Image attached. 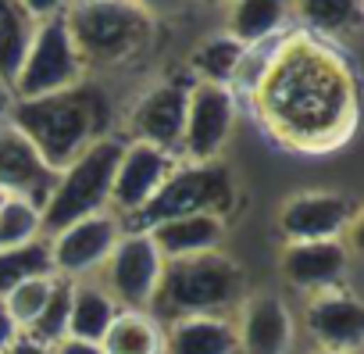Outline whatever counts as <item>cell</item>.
<instances>
[{
	"label": "cell",
	"instance_id": "cell-10",
	"mask_svg": "<svg viewBox=\"0 0 364 354\" xmlns=\"http://www.w3.org/2000/svg\"><path fill=\"white\" fill-rule=\"evenodd\" d=\"M54 183L58 172L40 157V150L15 125H0V190L43 208Z\"/></svg>",
	"mask_w": 364,
	"mask_h": 354
},
{
	"label": "cell",
	"instance_id": "cell-7",
	"mask_svg": "<svg viewBox=\"0 0 364 354\" xmlns=\"http://www.w3.org/2000/svg\"><path fill=\"white\" fill-rule=\"evenodd\" d=\"M161 251L154 247L150 233H129L118 236L114 251L107 254V286H111V301L125 304L129 311H146L154 308V293H157V279H161Z\"/></svg>",
	"mask_w": 364,
	"mask_h": 354
},
{
	"label": "cell",
	"instance_id": "cell-2",
	"mask_svg": "<svg viewBox=\"0 0 364 354\" xmlns=\"http://www.w3.org/2000/svg\"><path fill=\"white\" fill-rule=\"evenodd\" d=\"M243 290V272L240 265L222 254H190V258H168L161 265L154 308L168 311L171 318L182 315H218L229 308Z\"/></svg>",
	"mask_w": 364,
	"mask_h": 354
},
{
	"label": "cell",
	"instance_id": "cell-32",
	"mask_svg": "<svg viewBox=\"0 0 364 354\" xmlns=\"http://www.w3.org/2000/svg\"><path fill=\"white\" fill-rule=\"evenodd\" d=\"M15 340H18V326L11 322V315L4 311V304H0V354H4Z\"/></svg>",
	"mask_w": 364,
	"mask_h": 354
},
{
	"label": "cell",
	"instance_id": "cell-31",
	"mask_svg": "<svg viewBox=\"0 0 364 354\" xmlns=\"http://www.w3.org/2000/svg\"><path fill=\"white\" fill-rule=\"evenodd\" d=\"M50 350H54V354H104V347H100V343L72 340V336H65V340H61V343H54Z\"/></svg>",
	"mask_w": 364,
	"mask_h": 354
},
{
	"label": "cell",
	"instance_id": "cell-30",
	"mask_svg": "<svg viewBox=\"0 0 364 354\" xmlns=\"http://www.w3.org/2000/svg\"><path fill=\"white\" fill-rule=\"evenodd\" d=\"M18 4L26 8V15L36 22V19H58L61 11H65V4H68V0H18Z\"/></svg>",
	"mask_w": 364,
	"mask_h": 354
},
{
	"label": "cell",
	"instance_id": "cell-33",
	"mask_svg": "<svg viewBox=\"0 0 364 354\" xmlns=\"http://www.w3.org/2000/svg\"><path fill=\"white\" fill-rule=\"evenodd\" d=\"M4 354H54V350H50V347H43V343H36L33 336H26V333H22V336H18Z\"/></svg>",
	"mask_w": 364,
	"mask_h": 354
},
{
	"label": "cell",
	"instance_id": "cell-21",
	"mask_svg": "<svg viewBox=\"0 0 364 354\" xmlns=\"http://www.w3.org/2000/svg\"><path fill=\"white\" fill-rule=\"evenodd\" d=\"M104 354H161L164 336L146 311H122L100 340Z\"/></svg>",
	"mask_w": 364,
	"mask_h": 354
},
{
	"label": "cell",
	"instance_id": "cell-9",
	"mask_svg": "<svg viewBox=\"0 0 364 354\" xmlns=\"http://www.w3.org/2000/svg\"><path fill=\"white\" fill-rule=\"evenodd\" d=\"M357 208L343 194H293L279 208V229L289 244H307V240H343L350 229Z\"/></svg>",
	"mask_w": 364,
	"mask_h": 354
},
{
	"label": "cell",
	"instance_id": "cell-13",
	"mask_svg": "<svg viewBox=\"0 0 364 354\" xmlns=\"http://www.w3.org/2000/svg\"><path fill=\"white\" fill-rule=\"evenodd\" d=\"M118 244V219L114 215H90L65 229H58V240L50 247V261L65 276L90 272L107 261V254Z\"/></svg>",
	"mask_w": 364,
	"mask_h": 354
},
{
	"label": "cell",
	"instance_id": "cell-20",
	"mask_svg": "<svg viewBox=\"0 0 364 354\" xmlns=\"http://www.w3.org/2000/svg\"><path fill=\"white\" fill-rule=\"evenodd\" d=\"M33 33H36V26L18 0H0V83L8 90H11V83H15L22 61H26Z\"/></svg>",
	"mask_w": 364,
	"mask_h": 354
},
{
	"label": "cell",
	"instance_id": "cell-35",
	"mask_svg": "<svg viewBox=\"0 0 364 354\" xmlns=\"http://www.w3.org/2000/svg\"><path fill=\"white\" fill-rule=\"evenodd\" d=\"M314 354H343V350H314Z\"/></svg>",
	"mask_w": 364,
	"mask_h": 354
},
{
	"label": "cell",
	"instance_id": "cell-1",
	"mask_svg": "<svg viewBox=\"0 0 364 354\" xmlns=\"http://www.w3.org/2000/svg\"><path fill=\"white\" fill-rule=\"evenodd\" d=\"M107 118H111V100L97 86H68L47 97L18 100L11 108V122L36 150L40 157L61 172L68 168L93 140L107 136Z\"/></svg>",
	"mask_w": 364,
	"mask_h": 354
},
{
	"label": "cell",
	"instance_id": "cell-5",
	"mask_svg": "<svg viewBox=\"0 0 364 354\" xmlns=\"http://www.w3.org/2000/svg\"><path fill=\"white\" fill-rule=\"evenodd\" d=\"M236 204V183L232 172L222 161H193L186 168H171L168 179L157 187V194L136 212V222L143 229L182 219V215H222Z\"/></svg>",
	"mask_w": 364,
	"mask_h": 354
},
{
	"label": "cell",
	"instance_id": "cell-6",
	"mask_svg": "<svg viewBox=\"0 0 364 354\" xmlns=\"http://www.w3.org/2000/svg\"><path fill=\"white\" fill-rule=\"evenodd\" d=\"M82 58L68 36L65 19H47L43 26H36L33 43L26 51V61L11 83V90L18 93V100H33V97H47L68 86H79L82 79Z\"/></svg>",
	"mask_w": 364,
	"mask_h": 354
},
{
	"label": "cell",
	"instance_id": "cell-3",
	"mask_svg": "<svg viewBox=\"0 0 364 354\" xmlns=\"http://www.w3.org/2000/svg\"><path fill=\"white\" fill-rule=\"evenodd\" d=\"M61 19L82 65H122L150 40V19L132 0H75Z\"/></svg>",
	"mask_w": 364,
	"mask_h": 354
},
{
	"label": "cell",
	"instance_id": "cell-4",
	"mask_svg": "<svg viewBox=\"0 0 364 354\" xmlns=\"http://www.w3.org/2000/svg\"><path fill=\"white\" fill-rule=\"evenodd\" d=\"M125 154V143L114 136H100L93 140L68 168L58 172V183L40 212L47 229H65L79 219L100 215V208L111 201V183H114V172L118 161Z\"/></svg>",
	"mask_w": 364,
	"mask_h": 354
},
{
	"label": "cell",
	"instance_id": "cell-18",
	"mask_svg": "<svg viewBox=\"0 0 364 354\" xmlns=\"http://www.w3.org/2000/svg\"><path fill=\"white\" fill-rule=\"evenodd\" d=\"M161 354H236V326L222 315H182L171 322Z\"/></svg>",
	"mask_w": 364,
	"mask_h": 354
},
{
	"label": "cell",
	"instance_id": "cell-8",
	"mask_svg": "<svg viewBox=\"0 0 364 354\" xmlns=\"http://www.w3.org/2000/svg\"><path fill=\"white\" fill-rule=\"evenodd\" d=\"M236 125V100L232 90L222 83H197L190 86L186 122H182V147L193 161H215Z\"/></svg>",
	"mask_w": 364,
	"mask_h": 354
},
{
	"label": "cell",
	"instance_id": "cell-27",
	"mask_svg": "<svg viewBox=\"0 0 364 354\" xmlns=\"http://www.w3.org/2000/svg\"><path fill=\"white\" fill-rule=\"evenodd\" d=\"M43 229L40 208L18 197H4L0 201V247H22L29 240H36V233Z\"/></svg>",
	"mask_w": 364,
	"mask_h": 354
},
{
	"label": "cell",
	"instance_id": "cell-12",
	"mask_svg": "<svg viewBox=\"0 0 364 354\" xmlns=\"http://www.w3.org/2000/svg\"><path fill=\"white\" fill-rule=\"evenodd\" d=\"M175 168L171 154L154 147V143H125V154L118 161V172H114V183H111V204L118 212H139L154 194L157 187L168 179V172Z\"/></svg>",
	"mask_w": 364,
	"mask_h": 354
},
{
	"label": "cell",
	"instance_id": "cell-29",
	"mask_svg": "<svg viewBox=\"0 0 364 354\" xmlns=\"http://www.w3.org/2000/svg\"><path fill=\"white\" fill-rule=\"evenodd\" d=\"M132 4L150 19V15H157V19H171V15H182L193 0H132Z\"/></svg>",
	"mask_w": 364,
	"mask_h": 354
},
{
	"label": "cell",
	"instance_id": "cell-24",
	"mask_svg": "<svg viewBox=\"0 0 364 354\" xmlns=\"http://www.w3.org/2000/svg\"><path fill=\"white\" fill-rule=\"evenodd\" d=\"M300 19L328 36H346L360 26V0H296Z\"/></svg>",
	"mask_w": 364,
	"mask_h": 354
},
{
	"label": "cell",
	"instance_id": "cell-19",
	"mask_svg": "<svg viewBox=\"0 0 364 354\" xmlns=\"http://www.w3.org/2000/svg\"><path fill=\"white\" fill-rule=\"evenodd\" d=\"M118 304L111 301L107 290L90 286V283H72V311H68V336L72 340H90L100 343L107 326L114 322Z\"/></svg>",
	"mask_w": 364,
	"mask_h": 354
},
{
	"label": "cell",
	"instance_id": "cell-34",
	"mask_svg": "<svg viewBox=\"0 0 364 354\" xmlns=\"http://www.w3.org/2000/svg\"><path fill=\"white\" fill-rule=\"evenodd\" d=\"M4 108H8V86L0 83V111H4Z\"/></svg>",
	"mask_w": 364,
	"mask_h": 354
},
{
	"label": "cell",
	"instance_id": "cell-22",
	"mask_svg": "<svg viewBox=\"0 0 364 354\" xmlns=\"http://www.w3.org/2000/svg\"><path fill=\"white\" fill-rule=\"evenodd\" d=\"M282 22H286V0H232L229 8L232 40L243 47L268 40Z\"/></svg>",
	"mask_w": 364,
	"mask_h": 354
},
{
	"label": "cell",
	"instance_id": "cell-23",
	"mask_svg": "<svg viewBox=\"0 0 364 354\" xmlns=\"http://www.w3.org/2000/svg\"><path fill=\"white\" fill-rule=\"evenodd\" d=\"M50 272H54L50 247L40 240H29L22 247H0V297L26 279H43Z\"/></svg>",
	"mask_w": 364,
	"mask_h": 354
},
{
	"label": "cell",
	"instance_id": "cell-15",
	"mask_svg": "<svg viewBox=\"0 0 364 354\" xmlns=\"http://www.w3.org/2000/svg\"><path fill=\"white\" fill-rule=\"evenodd\" d=\"M186 100H190L186 79H168V83L154 86L132 111V132L139 136V143H154L161 150L175 147L182 140Z\"/></svg>",
	"mask_w": 364,
	"mask_h": 354
},
{
	"label": "cell",
	"instance_id": "cell-28",
	"mask_svg": "<svg viewBox=\"0 0 364 354\" xmlns=\"http://www.w3.org/2000/svg\"><path fill=\"white\" fill-rule=\"evenodd\" d=\"M50 276H43V279H26V283H18L15 290H8L4 297H0V304H4V311L11 315V322L18 326V329H29L33 322H36V315L43 311V304H47V297H50Z\"/></svg>",
	"mask_w": 364,
	"mask_h": 354
},
{
	"label": "cell",
	"instance_id": "cell-16",
	"mask_svg": "<svg viewBox=\"0 0 364 354\" xmlns=\"http://www.w3.org/2000/svg\"><path fill=\"white\" fill-rule=\"evenodd\" d=\"M293 347V315L282 297L254 293L243 304L236 326V350L243 354H289Z\"/></svg>",
	"mask_w": 364,
	"mask_h": 354
},
{
	"label": "cell",
	"instance_id": "cell-25",
	"mask_svg": "<svg viewBox=\"0 0 364 354\" xmlns=\"http://www.w3.org/2000/svg\"><path fill=\"white\" fill-rule=\"evenodd\" d=\"M243 58H247V47L243 43H236L232 36H211L208 43L197 47L193 68L204 76V83H222L225 86L240 72Z\"/></svg>",
	"mask_w": 364,
	"mask_h": 354
},
{
	"label": "cell",
	"instance_id": "cell-26",
	"mask_svg": "<svg viewBox=\"0 0 364 354\" xmlns=\"http://www.w3.org/2000/svg\"><path fill=\"white\" fill-rule=\"evenodd\" d=\"M68 311H72V283L68 279H54L50 283V297L43 304V311L36 315V322L29 326L26 336H33L43 347H54L68 336Z\"/></svg>",
	"mask_w": 364,
	"mask_h": 354
},
{
	"label": "cell",
	"instance_id": "cell-11",
	"mask_svg": "<svg viewBox=\"0 0 364 354\" xmlns=\"http://www.w3.org/2000/svg\"><path fill=\"white\" fill-rule=\"evenodd\" d=\"M307 329L321 350L353 354L364 340V308L353 293H346L339 286L318 290L307 301Z\"/></svg>",
	"mask_w": 364,
	"mask_h": 354
},
{
	"label": "cell",
	"instance_id": "cell-17",
	"mask_svg": "<svg viewBox=\"0 0 364 354\" xmlns=\"http://www.w3.org/2000/svg\"><path fill=\"white\" fill-rule=\"evenodd\" d=\"M161 258H190V254H208L218 251L225 240V219L222 215H182L168 219L146 229Z\"/></svg>",
	"mask_w": 364,
	"mask_h": 354
},
{
	"label": "cell",
	"instance_id": "cell-14",
	"mask_svg": "<svg viewBox=\"0 0 364 354\" xmlns=\"http://www.w3.org/2000/svg\"><path fill=\"white\" fill-rule=\"evenodd\" d=\"M350 269V251L343 240H307V244H289L282 251L279 272L289 286L318 293V290H332L343 283Z\"/></svg>",
	"mask_w": 364,
	"mask_h": 354
},
{
	"label": "cell",
	"instance_id": "cell-36",
	"mask_svg": "<svg viewBox=\"0 0 364 354\" xmlns=\"http://www.w3.org/2000/svg\"><path fill=\"white\" fill-rule=\"evenodd\" d=\"M204 4H225V0H204Z\"/></svg>",
	"mask_w": 364,
	"mask_h": 354
}]
</instances>
